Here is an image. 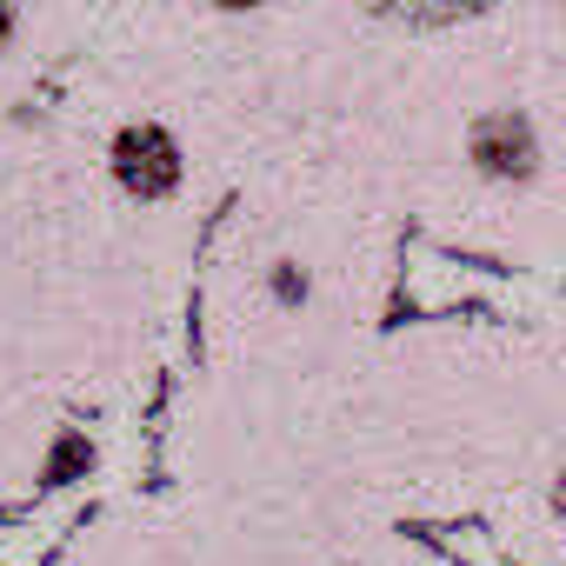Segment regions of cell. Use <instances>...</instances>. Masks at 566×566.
I'll return each mask as SVG.
<instances>
[{
  "label": "cell",
  "mask_w": 566,
  "mask_h": 566,
  "mask_svg": "<svg viewBox=\"0 0 566 566\" xmlns=\"http://www.w3.org/2000/svg\"><path fill=\"white\" fill-rule=\"evenodd\" d=\"M467 154L486 180H533V167H539V140H533L526 114H513V107L480 114L473 134H467Z\"/></svg>",
  "instance_id": "obj_2"
},
{
  "label": "cell",
  "mask_w": 566,
  "mask_h": 566,
  "mask_svg": "<svg viewBox=\"0 0 566 566\" xmlns=\"http://www.w3.org/2000/svg\"><path fill=\"white\" fill-rule=\"evenodd\" d=\"M8 34H14V14H8V8H0V48H8Z\"/></svg>",
  "instance_id": "obj_4"
},
{
  "label": "cell",
  "mask_w": 566,
  "mask_h": 566,
  "mask_svg": "<svg viewBox=\"0 0 566 566\" xmlns=\"http://www.w3.org/2000/svg\"><path fill=\"white\" fill-rule=\"evenodd\" d=\"M114 180L127 193H140V200H167L180 187V147H174V134L154 127V120L120 127L114 134Z\"/></svg>",
  "instance_id": "obj_1"
},
{
  "label": "cell",
  "mask_w": 566,
  "mask_h": 566,
  "mask_svg": "<svg viewBox=\"0 0 566 566\" xmlns=\"http://www.w3.org/2000/svg\"><path fill=\"white\" fill-rule=\"evenodd\" d=\"M273 294H280V301L294 307V301H307V280H301V273H294L287 260H280V266H273Z\"/></svg>",
  "instance_id": "obj_3"
}]
</instances>
